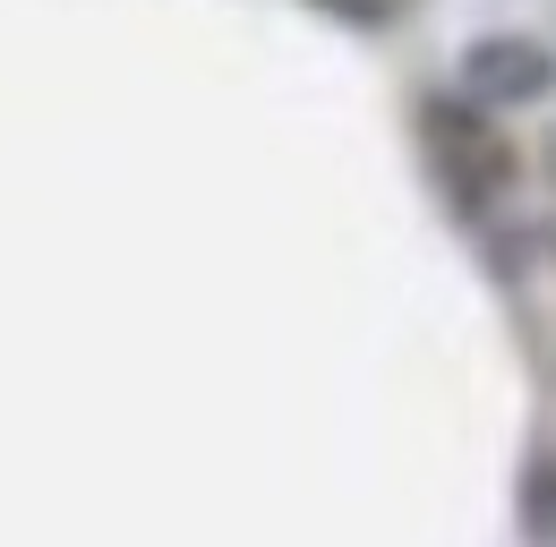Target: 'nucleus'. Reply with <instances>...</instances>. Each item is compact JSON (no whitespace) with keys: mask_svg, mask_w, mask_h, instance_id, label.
<instances>
[{"mask_svg":"<svg viewBox=\"0 0 556 547\" xmlns=\"http://www.w3.org/2000/svg\"><path fill=\"white\" fill-rule=\"evenodd\" d=\"M419 120H428V145H437L445 189H454L463 205H488L505 180H514V154H505V137H496V120H488V103H471V94L445 103V94H437Z\"/></svg>","mask_w":556,"mask_h":547,"instance_id":"nucleus-1","label":"nucleus"},{"mask_svg":"<svg viewBox=\"0 0 556 547\" xmlns=\"http://www.w3.org/2000/svg\"><path fill=\"white\" fill-rule=\"evenodd\" d=\"M548 86H556V61H548V43H531V35H480V43L463 52V94L488 103V112L540 103Z\"/></svg>","mask_w":556,"mask_h":547,"instance_id":"nucleus-2","label":"nucleus"},{"mask_svg":"<svg viewBox=\"0 0 556 547\" xmlns=\"http://www.w3.org/2000/svg\"><path fill=\"white\" fill-rule=\"evenodd\" d=\"M326 9H343V17H359V26H386L403 0H326Z\"/></svg>","mask_w":556,"mask_h":547,"instance_id":"nucleus-3","label":"nucleus"}]
</instances>
